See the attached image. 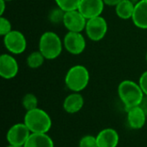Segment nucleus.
Here are the masks:
<instances>
[{"mask_svg":"<svg viewBox=\"0 0 147 147\" xmlns=\"http://www.w3.org/2000/svg\"><path fill=\"white\" fill-rule=\"evenodd\" d=\"M120 137L116 130L113 128H105L96 135L98 147H117Z\"/></svg>","mask_w":147,"mask_h":147,"instance_id":"f8f14e48","label":"nucleus"},{"mask_svg":"<svg viewBox=\"0 0 147 147\" xmlns=\"http://www.w3.org/2000/svg\"><path fill=\"white\" fill-rule=\"evenodd\" d=\"M79 147H98L96 137L92 135H85L79 141Z\"/></svg>","mask_w":147,"mask_h":147,"instance_id":"4be33fe9","label":"nucleus"},{"mask_svg":"<svg viewBox=\"0 0 147 147\" xmlns=\"http://www.w3.org/2000/svg\"><path fill=\"white\" fill-rule=\"evenodd\" d=\"M4 1L7 3V2H11V1H13V0H4Z\"/></svg>","mask_w":147,"mask_h":147,"instance_id":"c85d7f7f","label":"nucleus"},{"mask_svg":"<svg viewBox=\"0 0 147 147\" xmlns=\"http://www.w3.org/2000/svg\"><path fill=\"white\" fill-rule=\"evenodd\" d=\"M81 0H55V3L59 8L65 12L78 9Z\"/></svg>","mask_w":147,"mask_h":147,"instance_id":"aec40b11","label":"nucleus"},{"mask_svg":"<svg viewBox=\"0 0 147 147\" xmlns=\"http://www.w3.org/2000/svg\"><path fill=\"white\" fill-rule=\"evenodd\" d=\"M86 23L87 19L78 11V9L66 11L65 13L63 24L68 32L81 33L83 30H85Z\"/></svg>","mask_w":147,"mask_h":147,"instance_id":"1a4fd4ad","label":"nucleus"},{"mask_svg":"<svg viewBox=\"0 0 147 147\" xmlns=\"http://www.w3.org/2000/svg\"><path fill=\"white\" fill-rule=\"evenodd\" d=\"M90 72L88 69L81 65L71 67L65 78L66 87L72 92H80L89 84Z\"/></svg>","mask_w":147,"mask_h":147,"instance_id":"20e7f679","label":"nucleus"},{"mask_svg":"<svg viewBox=\"0 0 147 147\" xmlns=\"http://www.w3.org/2000/svg\"><path fill=\"white\" fill-rule=\"evenodd\" d=\"M146 62H147V53H146Z\"/></svg>","mask_w":147,"mask_h":147,"instance_id":"c756f323","label":"nucleus"},{"mask_svg":"<svg viewBox=\"0 0 147 147\" xmlns=\"http://www.w3.org/2000/svg\"><path fill=\"white\" fill-rule=\"evenodd\" d=\"M135 4L131 0H122L120 3L115 6L116 15L123 20L132 19L134 12Z\"/></svg>","mask_w":147,"mask_h":147,"instance_id":"f3484780","label":"nucleus"},{"mask_svg":"<svg viewBox=\"0 0 147 147\" xmlns=\"http://www.w3.org/2000/svg\"><path fill=\"white\" fill-rule=\"evenodd\" d=\"M146 113L140 106L127 110V122L133 129L142 128L146 124Z\"/></svg>","mask_w":147,"mask_h":147,"instance_id":"2eb2a0df","label":"nucleus"},{"mask_svg":"<svg viewBox=\"0 0 147 147\" xmlns=\"http://www.w3.org/2000/svg\"><path fill=\"white\" fill-rule=\"evenodd\" d=\"M118 94L127 111L140 106L145 97L140 84L132 80L122 81L118 86Z\"/></svg>","mask_w":147,"mask_h":147,"instance_id":"f257e3e1","label":"nucleus"},{"mask_svg":"<svg viewBox=\"0 0 147 147\" xmlns=\"http://www.w3.org/2000/svg\"><path fill=\"white\" fill-rule=\"evenodd\" d=\"M65 13V12L64 10H62L60 8H59L57 6V8L52 9V11L49 14L48 18H49L50 22H53V23H55V24H58V23H60V22L63 23Z\"/></svg>","mask_w":147,"mask_h":147,"instance_id":"412c9836","label":"nucleus"},{"mask_svg":"<svg viewBox=\"0 0 147 147\" xmlns=\"http://www.w3.org/2000/svg\"><path fill=\"white\" fill-rule=\"evenodd\" d=\"M22 103L23 108L27 111H30V110H33V109L38 108V99L32 93L26 94L22 98Z\"/></svg>","mask_w":147,"mask_h":147,"instance_id":"6ab92c4d","label":"nucleus"},{"mask_svg":"<svg viewBox=\"0 0 147 147\" xmlns=\"http://www.w3.org/2000/svg\"><path fill=\"white\" fill-rule=\"evenodd\" d=\"M139 84L145 94V96H147V71H146L145 72L142 73V75L140 78V81Z\"/></svg>","mask_w":147,"mask_h":147,"instance_id":"b1692460","label":"nucleus"},{"mask_svg":"<svg viewBox=\"0 0 147 147\" xmlns=\"http://www.w3.org/2000/svg\"><path fill=\"white\" fill-rule=\"evenodd\" d=\"M31 134H47L52 127V120L49 115L41 109L27 111L23 122Z\"/></svg>","mask_w":147,"mask_h":147,"instance_id":"f03ea898","label":"nucleus"},{"mask_svg":"<svg viewBox=\"0 0 147 147\" xmlns=\"http://www.w3.org/2000/svg\"><path fill=\"white\" fill-rule=\"evenodd\" d=\"M84 104V100L83 96L79 92H73L65 97L63 108L68 114H76L83 109Z\"/></svg>","mask_w":147,"mask_h":147,"instance_id":"4468645a","label":"nucleus"},{"mask_svg":"<svg viewBox=\"0 0 147 147\" xmlns=\"http://www.w3.org/2000/svg\"><path fill=\"white\" fill-rule=\"evenodd\" d=\"M85 32L88 38L92 41L102 40L108 32V23L102 16L87 20Z\"/></svg>","mask_w":147,"mask_h":147,"instance_id":"39448f33","label":"nucleus"},{"mask_svg":"<svg viewBox=\"0 0 147 147\" xmlns=\"http://www.w3.org/2000/svg\"><path fill=\"white\" fill-rule=\"evenodd\" d=\"M19 66L14 56L3 53L0 56V76L4 79L14 78L18 73Z\"/></svg>","mask_w":147,"mask_h":147,"instance_id":"9b49d317","label":"nucleus"},{"mask_svg":"<svg viewBox=\"0 0 147 147\" xmlns=\"http://www.w3.org/2000/svg\"><path fill=\"white\" fill-rule=\"evenodd\" d=\"M132 21L137 28L147 29V0H140L135 3Z\"/></svg>","mask_w":147,"mask_h":147,"instance_id":"ddd939ff","label":"nucleus"},{"mask_svg":"<svg viewBox=\"0 0 147 147\" xmlns=\"http://www.w3.org/2000/svg\"><path fill=\"white\" fill-rule=\"evenodd\" d=\"M0 3H1V10H0V15L1 16L3 15L4 13V10H5V1L4 0H0Z\"/></svg>","mask_w":147,"mask_h":147,"instance_id":"bb28decb","label":"nucleus"},{"mask_svg":"<svg viewBox=\"0 0 147 147\" xmlns=\"http://www.w3.org/2000/svg\"><path fill=\"white\" fill-rule=\"evenodd\" d=\"M104 5L103 0H81L78 9L88 20L101 16Z\"/></svg>","mask_w":147,"mask_h":147,"instance_id":"9d476101","label":"nucleus"},{"mask_svg":"<svg viewBox=\"0 0 147 147\" xmlns=\"http://www.w3.org/2000/svg\"><path fill=\"white\" fill-rule=\"evenodd\" d=\"M23 147H54V144L47 134H31Z\"/></svg>","mask_w":147,"mask_h":147,"instance_id":"dca6fc26","label":"nucleus"},{"mask_svg":"<svg viewBox=\"0 0 147 147\" xmlns=\"http://www.w3.org/2000/svg\"><path fill=\"white\" fill-rule=\"evenodd\" d=\"M63 41L60 37L53 31H47L41 34L39 40V51L43 54L46 59H55L58 58L63 49Z\"/></svg>","mask_w":147,"mask_h":147,"instance_id":"7ed1b4c3","label":"nucleus"},{"mask_svg":"<svg viewBox=\"0 0 147 147\" xmlns=\"http://www.w3.org/2000/svg\"><path fill=\"white\" fill-rule=\"evenodd\" d=\"M11 28L12 26H11L10 22L7 18L2 16L0 17V35L4 36L7 34H9L10 31H12Z\"/></svg>","mask_w":147,"mask_h":147,"instance_id":"5701e85b","label":"nucleus"},{"mask_svg":"<svg viewBox=\"0 0 147 147\" xmlns=\"http://www.w3.org/2000/svg\"><path fill=\"white\" fill-rule=\"evenodd\" d=\"M122 0H103L104 3L109 6H116L118 3H120Z\"/></svg>","mask_w":147,"mask_h":147,"instance_id":"393cba45","label":"nucleus"},{"mask_svg":"<svg viewBox=\"0 0 147 147\" xmlns=\"http://www.w3.org/2000/svg\"><path fill=\"white\" fill-rule=\"evenodd\" d=\"M45 59H46L45 57L40 51H35L31 53L28 56L27 65L31 69H37L43 65Z\"/></svg>","mask_w":147,"mask_h":147,"instance_id":"a211bd4d","label":"nucleus"},{"mask_svg":"<svg viewBox=\"0 0 147 147\" xmlns=\"http://www.w3.org/2000/svg\"><path fill=\"white\" fill-rule=\"evenodd\" d=\"M3 45L12 54H21L27 48V40L18 30H12L3 36Z\"/></svg>","mask_w":147,"mask_h":147,"instance_id":"423d86ee","label":"nucleus"},{"mask_svg":"<svg viewBox=\"0 0 147 147\" xmlns=\"http://www.w3.org/2000/svg\"><path fill=\"white\" fill-rule=\"evenodd\" d=\"M6 147H23V146H12V145H9L8 146Z\"/></svg>","mask_w":147,"mask_h":147,"instance_id":"cd10ccee","label":"nucleus"},{"mask_svg":"<svg viewBox=\"0 0 147 147\" xmlns=\"http://www.w3.org/2000/svg\"><path fill=\"white\" fill-rule=\"evenodd\" d=\"M63 45L69 53L78 55L84 51L86 47V41L84 36L81 33L68 32L64 37Z\"/></svg>","mask_w":147,"mask_h":147,"instance_id":"0eeeda50","label":"nucleus"},{"mask_svg":"<svg viewBox=\"0 0 147 147\" xmlns=\"http://www.w3.org/2000/svg\"><path fill=\"white\" fill-rule=\"evenodd\" d=\"M31 132L24 123H17L13 125L7 132L6 139L9 145L23 146L29 138Z\"/></svg>","mask_w":147,"mask_h":147,"instance_id":"6e6552de","label":"nucleus"},{"mask_svg":"<svg viewBox=\"0 0 147 147\" xmlns=\"http://www.w3.org/2000/svg\"><path fill=\"white\" fill-rule=\"evenodd\" d=\"M140 107L144 110V112L146 113V115H147V96H145V97H144V99H143L142 102L140 103Z\"/></svg>","mask_w":147,"mask_h":147,"instance_id":"a878e982","label":"nucleus"}]
</instances>
